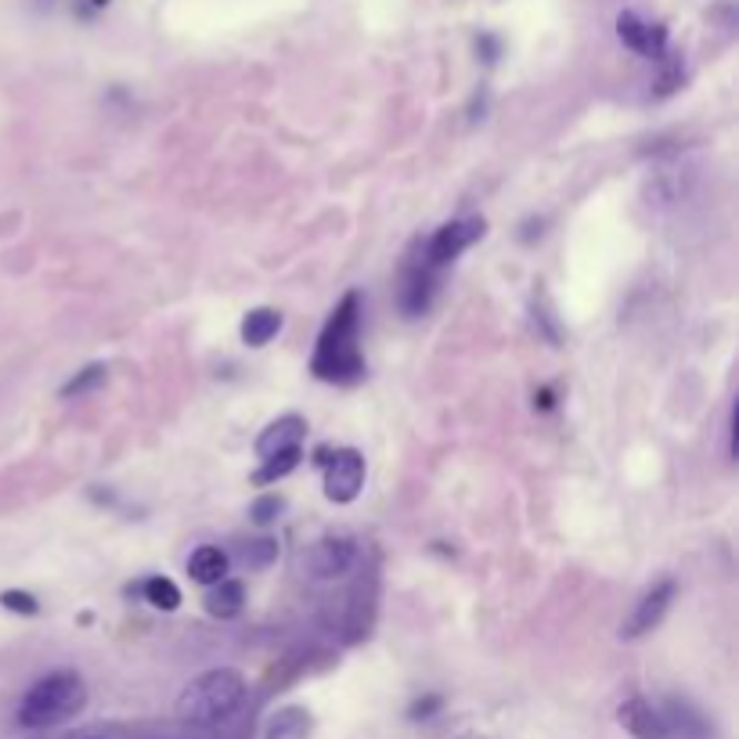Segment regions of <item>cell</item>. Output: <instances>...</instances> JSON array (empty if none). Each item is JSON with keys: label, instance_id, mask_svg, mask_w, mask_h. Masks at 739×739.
<instances>
[{"label": "cell", "instance_id": "cell-17", "mask_svg": "<svg viewBox=\"0 0 739 739\" xmlns=\"http://www.w3.org/2000/svg\"><path fill=\"white\" fill-rule=\"evenodd\" d=\"M144 599H149L155 610H166V614H173L181 606V588L170 581V577H149L144 581Z\"/></svg>", "mask_w": 739, "mask_h": 739}, {"label": "cell", "instance_id": "cell-14", "mask_svg": "<svg viewBox=\"0 0 739 739\" xmlns=\"http://www.w3.org/2000/svg\"><path fill=\"white\" fill-rule=\"evenodd\" d=\"M227 553L224 548H216V545H202V548H195L192 553V559H188V574H192V581H199V585H216V581H224L227 577Z\"/></svg>", "mask_w": 739, "mask_h": 739}, {"label": "cell", "instance_id": "cell-3", "mask_svg": "<svg viewBox=\"0 0 739 739\" xmlns=\"http://www.w3.org/2000/svg\"><path fill=\"white\" fill-rule=\"evenodd\" d=\"M87 707V686L77 671H54L40 678L37 686L19 703V726L22 729H51L62 721L77 718Z\"/></svg>", "mask_w": 739, "mask_h": 739}, {"label": "cell", "instance_id": "cell-8", "mask_svg": "<svg viewBox=\"0 0 739 739\" xmlns=\"http://www.w3.org/2000/svg\"><path fill=\"white\" fill-rule=\"evenodd\" d=\"M675 596H678V585L671 581V577H664V581H657L654 588H646L642 599L635 603V610H631L628 625L620 635H625V639H642L646 631H654L660 620L668 617Z\"/></svg>", "mask_w": 739, "mask_h": 739}, {"label": "cell", "instance_id": "cell-13", "mask_svg": "<svg viewBox=\"0 0 739 739\" xmlns=\"http://www.w3.org/2000/svg\"><path fill=\"white\" fill-rule=\"evenodd\" d=\"M311 732H314V718L307 707H282V711L271 715L264 739H311Z\"/></svg>", "mask_w": 739, "mask_h": 739}, {"label": "cell", "instance_id": "cell-11", "mask_svg": "<svg viewBox=\"0 0 739 739\" xmlns=\"http://www.w3.org/2000/svg\"><path fill=\"white\" fill-rule=\"evenodd\" d=\"M303 437H307V423H303L300 415H279V418H274V423L256 437V458L267 462V458H279V455H285V452H300Z\"/></svg>", "mask_w": 739, "mask_h": 739}, {"label": "cell", "instance_id": "cell-21", "mask_svg": "<svg viewBox=\"0 0 739 739\" xmlns=\"http://www.w3.org/2000/svg\"><path fill=\"white\" fill-rule=\"evenodd\" d=\"M274 559H279V541L274 538H256L242 548V563L250 570H267Z\"/></svg>", "mask_w": 739, "mask_h": 739}, {"label": "cell", "instance_id": "cell-15", "mask_svg": "<svg viewBox=\"0 0 739 739\" xmlns=\"http://www.w3.org/2000/svg\"><path fill=\"white\" fill-rule=\"evenodd\" d=\"M282 314L274 307H256L242 317V343L245 346H267L282 332Z\"/></svg>", "mask_w": 739, "mask_h": 739}, {"label": "cell", "instance_id": "cell-26", "mask_svg": "<svg viewBox=\"0 0 739 739\" xmlns=\"http://www.w3.org/2000/svg\"><path fill=\"white\" fill-rule=\"evenodd\" d=\"M534 401H538L541 408H556V394H553V389H541V394L534 397Z\"/></svg>", "mask_w": 739, "mask_h": 739}, {"label": "cell", "instance_id": "cell-9", "mask_svg": "<svg viewBox=\"0 0 739 739\" xmlns=\"http://www.w3.org/2000/svg\"><path fill=\"white\" fill-rule=\"evenodd\" d=\"M354 559H357V545L351 538H322L307 548L303 567H307L317 581H336V577H343L354 567Z\"/></svg>", "mask_w": 739, "mask_h": 739}, {"label": "cell", "instance_id": "cell-23", "mask_svg": "<svg viewBox=\"0 0 739 739\" xmlns=\"http://www.w3.org/2000/svg\"><path fill=\"white\" fill-rule=\"evenodd\" d=\"M0 606L11 614H22V617L40 614V603H37V596H29V591H4V596H0Z\"/></svg>", "mask_w": 739, "mask_h": 739}, {"label": "cell", "instance_id": "cell-1", "mask_svg": "<svg viewBox=\"0 0 739 739\" xmlns=\"http://www.w3.org/2000/svg\"><path fill=\"white\" fill-rule=\"evenodd\" d=\"M314 379L332 383V386H354L365 379V354H361V293L351 288L336 311L328 314L311 357Z\"/></svg>", "mask_w": 739, "mask_h": 739}, {"label": "cell", "instance_id": "cell-24", "mask_svg": "<svg viewBox=\"0 0 739 739\" xmlns=\"http://www.w3.org/2000/svg\"><path fill=\"white\" fill-rule=\"evenodd\" d=\"M444 711V697H437V692H429V697H418L412 707H408V718L412 721H429L433 715Z\"/></svg>", "mask_w": 739, "mask_h": 739}, {"label": "cell", "instance_id": "cell-20", "mask_svg": "<svg viewBox=\"0 0 739 739\" xmlns=\"http://www.w3.org/2000/svg\"><path fill=\"white\" fill-rule=\"evenodd\" d=\"M105 375H109V368L105 365H87L83 372H77L72 379L62 386V397L69 401V397H83V394H91V389H98L101 383H105Z\"/></svg>", "mask_w": 739, "mask_h": 739}, {"label": "cell", "instance_id": "cell-7", "mask_svg": "<svg viewBox=\"0 0 739 739\" xmlns=\"http://www.w3.org/2000/svg\"><path fill=\"white\" fill-rule=\"evenodd\" d=\"M617 37H620L625 48H631L635 54H642V58H654V62H660V58L668 54V26L642 19L639 11H620L617 14Z\"/></svg>", "mask_w": 739, "mask_h": 739}, {"label": "cell", "instance_id": "cell-16", "mask_svg": "<svg viewBox=\"0 0 739 739\" xmlns=\"http://www.w3.org/2000/svg\"><path fill=\"white\" fill-rule=\"evenodd\" d=\"M242 606H245V588H242V581H231V577H224V581L210 585V591H206V610H210V617L231 620V617L242 614Z\"/></svg>", "mask_w": 739, "mask_h": 739}, {"label": "cell", "instance_id": "cell-6", "mask_svg": "<svg viewBox=\"0 0 739 739\" xmlns=\"http://www.w3.org/2000/svg\"><path fill=\"white\" fill-rule=\"evenodd\" d=\"M437 288H441V274L429 271L423 260H408L404 264V274H401V285H397V307L404 311V317H423L433 300H437Z\"/></svg>", "mask_w": 739, "mask_h": 739}, {"label": "cell", "instance_id": "cell-10", "mask_svg": "<svg viewBox=\"0 0 739 739\" xmlns=\"http://www.w3.org/2000/svg\"><path fill=\"white\" fill-rule=\"evenodd\" d=\"M660 718L668 726V739H715L711 718L686 697H668L660 703Z\"/></svg>", "mask_w": 739, "mask_h": 739}, {"label": "cell", "instance_id": "cell-19", "mask_svg": "<svg viewBox=\"0 0 739 739\" xmlns=\"http://www.w3.org/2000/svg\"><path fill=\"white\" fill-rule=\"evenodd\" d=\"M682 80H686V65H682V58H678L675 51H668V54L660 58V77H657L654 94H657V98L671 94V91H678V87H682Z\"/></svg>", "mask_w": 739, "mask_h": 739}, {"label": "cell", "instance_id": "cell-2", "mask_svg": "<svg viewBox=\"0 0 739 739\" xmlns=\"http://www.w3.org/2000/svg\"><path fill=\"white\" fill-rule=\"evenodd\" d=\"M245 700V678L231 668H213L192 678L178 697V718L188 726H221Z\"/></svg>", "mask_w": 739, "mask_h": 739}, {"label": "cell", "instance_id": "cell-12", "mask_svg": "<svg viewBox=\"0 0 739 739\" xmlns=\"http://www.w3.org/2000/svg\"><path fill=\"white\" fill-rule=\"evenodd\" d=\"M617 721L625 726L631 739H668V726H664L660 718V707L642 697H631L628 703H620Z\"/></svg>", "mask_w": 739, "mask_h": 739}, {"label": "cell", "instance_id": "cell-25", "mask_svg": "<svg viewBox=\"0 0 739 739\" xmlns=\"http://www.w3.org/2000/svg\"><path fill=\"white\" fill-rule=\"evenodd\" d=\"M476 54H480L484 65H495L498 58H502V40L495 33H480V37H476Z\"/></svg>", "mask_w": 739, "mask_h": 739}, {"label": "cell", "instance_id": "cell-18", "mask_svg": "<svg viewBox=\"0 0 739 739\" xmlns=\"http://www.w3.org/2000/svg\"><path fill=\"white\" fill-rule=\"evenodd\" d=\"M300 458H303V447H300V452H285V455H279V458H267L264 466L253 473V484L264 487V484L282 480V476H288V473L300 466Z\"/></svg>", "mask_w": 739, "mask_h": 739}, {"label": "cell", "instance_id": "cell-22", "mask_svg": "<svg viewBox=\"0 0 739 739\" xmlns=\"http://www.w3.org/2000/svg\"><path fill=\"white\" fill-rule=\"evenodd\" d=\"M282 509H285V502H282L279 495H264V498H256V502H253L250 519H253L256 527H271L274 519L282 516Z\"/></svg>", "mask_w": 739, "mask_h": 739}, {"label": "cell", "instance_id": "cell-4", "mask_svg": "<svg viewBox=\"0 0 739 739\" xmlns=\"http://www.w3.org/2000/svg\"><path fill=\"white\" fill-rule=\"evenodd\" d=\"M484 231H487L484 216H458V221H447V224H441L429 235L426 250H423V256H418V260H423L429 271L441 274L447 264H455V260L466 253L473 242H480Z\"/></svg>", "mask_w": 739, "mask_h": 739}, {"label": "cell", "instance_id": "cell-5", "mask_svg": "<svg viewBox=\"0 0 739 739\" xmlns=\"http://www.w3.org/2000/svg\"><path fill=\"white\" fill-rule=\"evenodd\" d=\"M365 487V458L354 447H340L325 458V498L346 505L361 495Z\"/></svg>", "mask_w": 739, "mask_h": 739}]
</instances>
